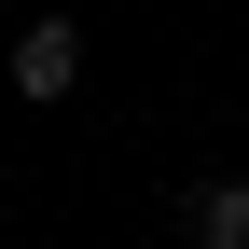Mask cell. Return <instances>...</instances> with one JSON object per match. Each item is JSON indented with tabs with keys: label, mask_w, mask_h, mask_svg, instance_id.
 I'll return each mask as SVG.
<instances>
[{
	"label": "cell",
	"mask_w": 249,
	"mask_h": 249,
	"mask_svg": "<svg viewBox=\"0 0 249 249\" xmlns=\"http://www.w3.org/2000/svg\"><path fill=\"white\" fill-rule=\"evenodd\" d=\"M194 249H249V180H208L194 194Z\"/></svg>",
	"instance_id": "2"
},
{
	"label": "cell",
	"mask_w": 249,
	"mask_h": 249,
	"mask_svg": "<svg viewBox=\"0 0 249 249\" xmlns=\"http://www.w3.org/2000/svg\"><path fill=\"white\" fill-rule=\"evenodd\" d=\"M0 70H14V97H28V111H55V97L83 83V28H70V14H28Z\"/></svg>",
	"instance_id": "1"
},
{
	"label": "cell",
	"mask_w": 249,
	"mask_h": 249,
	"mask_svg": "<svg viewBox=\"0 0 249 249\" xmlns=\"http://www.w3.org/2000/svg\"><path fill=\"white\" fill-rule=\"evenodd\" d=\"M0 249H14V222H0Z\"/></svg>",
	"instance_id": "3"
}]
</instances>
